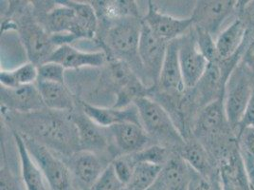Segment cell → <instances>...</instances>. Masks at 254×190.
<instances>
[{"instance_id": "484cf974", "label": "cell", "mask_w": 254, "mask_h": 190, "mask_svg": "<svg viewBox=\"0 0 254 190\" xmlns=\"http://www.w3.org/2000/svg\"><path fill=\"white\" fill-rule=\"evenodd\" d=\"M173 154H175V152L170 150L169 148L153 144L147 148L130 155L136 164L150 163L158 166H164Z\"/></svg>"}, {"instance_id": "d590c367", "label": "cell", "mask_w": 254, "mask_h": 190, "mask_svg": "<svg viewBox=\"0 0 254 190\" xmlns=\"http://www.w3.org/2000/svg\"><path fill=\"white\" fill-rule=\"evenodd\" d=\"M248 174V179H249V185H250V190H254V168L247 170Z\"/></svg>"}, {"instance_id": "ba28073f", "label": "cell", "mask_w": 254, "mask_h": 190, "mask_svg": "<svg viewBox=\"0 0 254 190\" xmlns=\"http://www.w3.org/2000/svg\"><path fill=\"white\" fill-rule=\"evenodd\" d=\"M71 116L77 127L81 150L93 152L112 162L114 156L108 128L96 124L82 110L79 112L74 110Z\"/></svg>"}, {"instance_id": "277c9868", "label": "cell", "mask_w": 254, "mask_h": 190, "mask_svg": "<svg viewBox=\"0 0 254 190\" xmlns=\"http://www.w3.org/2000/svg\"><path fill=\"white\" fill-rule=\"evenodd\" d=\"M25 11L26 6L19 8L17 22L7 21L3 28L8 26L10 30L14 29L18 32L30 62L39 66L49 60L58 46L54 42L53 35L46 31L40 22L31 15L28 10Z\"/></svg>"}, {"instance_id": "f546056e", "label": "cell", "mask_w": 254, "mask_h": 190, "mask_svg": "<svg viewBox=\"0 0 254 190\" xmlns=\"http://www.w3.org/2000/svg\"><path fill=\"white\" fill-rule=\"evenodd\" d=\"M37 71H38V80L65 84V81H64L65 69L60 64L48 61L37 66Z\"/></svg>"}, {"instance_id": "4fadbf2b", "label": "cell", "mask_w": 254, "mask_h": 190, "mask_svg": "<svg viewBox=\"0 0 254 190\" xmlns=\"http://www.w3.org/2000/svg\"><path fill=\"white\" fill-rule=\"evenodd\" d=\"M108 130L114 159L121 155L136 153L154 144L140 124L121 123L108 127Z\"/></svg>"}, {"instance_id": "d6a6232c", "label": "cell", "mask_w": 254, "mask_h": 190, "mask_svg": "<svg viewBox=\"0 0 254 190\" xmlns=\"http://www.w3.org/2000/svg\"><path fill=\"white\" fill-rule=\"evenodd\" d=\"M234 15L243 23L247 32H254V0L237 1Z\"/></svg>"}, {"instance_id": "e0dca14e", "label": "cell", "mask_w": 254, "mask_h": 190, "mask_svg": "<svg viewBox=\"0 0 254 190\" xmlns=\"http://www.w3.org/2000/svg\"><path fill=\"white\" fill-rule=\"evenodd\" d=\"M48 61L60 64L64 69H80L83 67L98 68L107 62V55L104 51L82 52L70 44H64L57 47Z\"/></svg>"}, {"instance_id": "8992f818", "label": "cell", "mask_w": 254, "mask_h": 190, "mask_svg": "<svg viewBox=\"0 0 254 190\" xmlns=\"http://www.w3.org/2000/svg\"><path fill=\"white\" fill-rule=\"evenodd\" d=\"M254 88V74L242 64H238L229 78L224 98L228 121L236 134Z\"/></svg>"}, {"instance_id": "ffe728a7", "label": "cell", "mask_w": 254, "mask_h": 190, "mask_svg": "<svg viewBox=\"0 0 254 190\" xmlns=\"http://www.w3.org/2000/svg\"><path fill=\"white\" fill-rule=\"evenodd\" d=\"M35 84L47 109L65 113L74 111V97L65 84L41 80Z\"/></svg>"}, {"instance_id": "5b68a950", "label": "cell", "mask_w": 254, "mask_h": 190, "mask_svg": "<svg viewBox=\"0 0 254 190\" xmlns=\"http://www.w3.org/2000/svg\"><path fill=\"white\" fill-rule=\"evenodd\" d=\"M20 135L32 158L41 169L50 190H75L70 170L63 157L32 138Z\"/></svg>"}, {"instance_id": "d4e9b609", "label": "cell", "mask_w": 254, "mask_h": 190, "mask_svg": "<svg viewBox=\"0 0 254 190\" xmlns=\"http://www.w3.org/2000/svg\"><path fill=\"white\" fill-rule=\"evenodd\" d=\"M162 167L150 163H138L127 188L130 190H148L159 178Z\"/></svg>"}, {"instance_id": "7c38bea8", "label": "cell", "mask_w": 254, "mask_h": 190, "mask_svg": "<svg viewBox=\"0 0 254 190\" xmlns=\"http://www.w3.org/2000/svg\"><path fill=\"white\" fill-rule=\"evenodd\" d=\"M236 2L234 0L197 1L191 13L192 27L211 33H218L224 22L234 14Z\"/></svg>"}, {"instance_id": "f1b7e54d", "label": "cell", "mask_w": 254, "mask_h": 190, "mask_svg": "<svg viewBox=\"0 0 254 190\" xmlns=\"http://www.w3.org/2000/svg\"><path fill=\"white\" fill-rule=\"evenodd\" d=\"M189 190H223L220 172L212 176H204L192 169Z\"/></svg>"}, {"instance_id": "d6986e66", "label": "cell", "mask_w": 254, "mask_h": 190, "mask_svg": "<svg viewBox=\"0 0 254 190\" xmlns=\"http://www.w3.org/2000/svg\"><path fill=\"white\" fill-rule=\"evenodd\" d=\"M191 169L204 176H212L219 173L217 165L213 162L208 150L194 137L185 140L184 145L177 152Z\"/></svg>"}, {"instance_id": "9c48e42d", "label": "cell", "mask_w": 254, "mask_h": 190, "mask_svg": "<svg viewBox=\"0 0 254 190\" xmlns=\"http://www.w3.org/2000/svg\"><path fill=\"white\" fill-rule=\"evenodd\" d=\"M63 159L70 170L75 190H88L111 163L109 159L86 150Z\"/></svg>"}, {"instance_id": "83f0119b", "label": "cell", "mask_w": 254, "mask_h": 190, "mask_svg": "<svg viewBox=\"0 0 254 190\" xmlns=\"http://www.w3.org/2000/svg\"><path fill=\"white\" fill-rule=\"evenodd\" d=\"M111 165L116 173L117 177L127 188L134 173L136 163L130 154L118 156L111 162Z\"/></svg>"}, {"instance_id": "4dcf8cb0", "label": "cell", "mask_w": 254, "mask_h": 190, "mask_svg": "<svg viewBox=\"0 0 254 190\" xmlns=\"http://www.w3.org/2000/svg\"><path fill=\"white\" fill-rule=\"evenodd\" d=\"M124 188L126 187L117 177L114 169L110 163L101 176L96 180L95 183L86 190H121Z\"/></svg>"}, {"instance_id": "836d02e7", "label": "cell", "mask_w": 254, "mask_h": 190, "mask_svg": "<svg viewBox=\"0 0 254 190\" xmlns=\"http://www.w3.org/2000/svg\"><path fill=\"white\" fill-rule=\"evenodd\" d=\"M240 63L254 74V32H247V44Z\"/></svg>"}, {"instance_id": "1f68e13d", "label": "cell", "mask_w": 254, "mask_h": 190, "mask_svg": "<svg viewBox=\"0 0 254 190\" xmlns=\"http://www.w3.org/2000/svg\"><path fill=\"white\" fill-rule=\"evenodd\" d=\"M195 32L196 42L199 48V51L208 60V62H213L217 60L216 54V47H215V40L211 33L205 32L203 30L193 28Z\"/></svg>"}, {"instance_id": "ac0fdd59", "label": "cell", "mask_w": 254, "mask_h": 190, "mask_svg": "<svg viewBox=\"0 0 254 190\" xmlns=\"http://www.w3.org/2000/svg\"><path fill=\"white\" fill-rule=\"evenodd\" d=\"M82 111L86 116L89 117L96 124L101 127H112L117 124L133 122L140 124L138 108L134 104L124 108H106L100 106H93L87 103H81ZM141 125V124H140Z\"/></svg>"}, {"instance_id": "7402d4cb", "label": "cell", "mask_w": 254, "mask_h": 190, "mask_svg": "<svg viewBox=\"0 0 254 190\" xmlns=\"http://www.w3.org/2000/svg\"><path fill=\"white\" fill-rule=\"evenodd\" d=\"M192 169L175 153L162 167L159 180L169 190H189Z\"/></svg>"}, {"instance_id": "8fae6325", "label": "cell", "mask_w": 254, "mask_h": 190, "mask_svg": "<svg viewBox=\"0 0 254 190\" xmlns=\"http://www.w3.org/2000/svg\"><path fill=\"white\" fill-rule=\"evenodd\" d=\"M178 41L181 74L186 90H188L199 82L209 62L199 51L193 27Z\"/></svg>"}, {"instance_id": "7a4b0ae2", "label": "cell", "mask_w": 254, "mask_h": 190, "mask_svg": "<svg viewBox=\"0 0 254 190\" xmlns=\"http://www.w3.org/2000/svg\"><path fill=\"white\" fill-rule=\"evenodd\" d=\"M103 24L106 27L99 43L107 58H116L128 64L144 84L142 67L138 57L142 19L130 16L103 22Z\"/></svg>"}, {"instance_id": "cb8c5ba5", "label": "cell", "mask_w": 254, "mask_h": 190, "mask_svg": "<svg viewBox=\"0 0 254 190\" xmlns=\"http://www.w3.org/2000/svg\"><path fill=\"white\" fill-rule=\"evenodd\" d=\"M37 80V66L32 62L22 64L17 68L10 71L1 70L0 74L1 86L7 88H16L25 85L35 84Z\"/></svg>"}, {"instance_id": "4316f807", "label": "cell", "mask_w": 254, "mask_h": 190, "mask_svg": "<svg viewBox=\"0 0 254 190\" xmlns=\"http://www.w3.org/2000/svg\"><path fill=\"white\" fill-rule=\"evenodd\" d=\"M239 153L246 170L254 168V127H245L237 133Z\"/></svg>"}, {"instance_id": "44dd1931", "label": "cell", "mask_w": 254, "mask_h": 190, "mask_svg": "<svg viewBox=\"0 0 254 190\" xmlns=\"http://www.w3.org/2000/svg\"><path fill=\"white\" fill-rule=\"evenodd\" d=\"M13 137L19 155L22 181L25 190H50L41 169L32 158L21 135L13 131Z\"/></svg>"}, {"instance_id": "30bf717a", "label": "cell", "mask_w": 254, "mask_h": 190, "mask_svg": "<svg viewBox=\"0 0 254 190\" xmlns=\"http://www.w3.org/2000/svg\"><path fill=\"white\" fill-rule=\"evenodd\" d=\"M40 24L52 35L69 34L76 39H90L85 32L77 12L69 1H58L48 9Z\"/></svg>"}, {"instance_id": "2e32d148", "label": "cell", "mask_w": 254, "mask_h": 190, "mask_svg": "<svg viewBox=\"0 0 254 190\" xmlns=\"http://www.w3.org/2000/svg\"><path fill=\"white\" fill-rule=\"evenodd\" d=\"M154 89L160 94L169 96H180L186 91L180 69L179 41L168 44L165 59L159 74V82Z\"/></svg>"}, {"instance_id": "603a6c76", "label": "cell", "mask_w": 254, "mask_h": 190, "mask_svg": "<svg viewBox=\"0 0 254 190\" xmlns=\"http://www.w3.org/2000/svg\"><path fill=\"white\" fill-rule=\"evenodd\" d=\"M246 35L247 30L243 23L235 18L215 39L217 60H227L239 53L246 42Z\"/></svg>"}, {"instance_id": "3957f363", "label": "cell", "mask_w": 254, "mask_h": 190, "mask_svg": "<svg viewBox=\"0 0 254 190\" xmlns=\"http://www.w3.org/2000/svg\"><path fill=\"white\" fill-rule=\"evenodd\" d=\"M134 105L138 108L140 124L152 142L155 141V144L177 153L184 145L185 140L169 112L148 96L138 98Z\"/></svg>"}, {"instance_id": "8d00e7d4", "label": "cell", "mask_w": 254, "mask_h": 190, "mask_svg": "<svg viewBox=\"0 0 254 190\" xmlns=\"http://www.w3.org/2000/svg\"><path fill=\"white\" fill-rule=\"evenodd\" d=\"M129 190V189H128V188H124V189H123V190Z\"/></svg>"}, {"instance_id": "5bb4252c", "label": "cell", "mask_w": 254, "mask_h": 190, "mask_svg": "<svg viewBox=\"0 0 254 190\" xmlns=\"http://www.w3.org/2000/svg\"><path fill=\"white\" fill-rule=\"evenodd\" d=\"M1 110L14 113H32L47 109L36 84L25 85L16 88L1 86Z\"/></svg>"}, {"instance_id": "9a60e30c", "label": "cell", "mask_w": 254, "mask_h": 190, "mask_svg": "<svg viewBox=\"0 0 254 190\" xmlns=\"http://www.w3.org/2000/svg\"><path fill=\"white\" fill-rule=\"evenodd\" d=\"M148 11L142 18L143 23L160 39L171 42L177 40L190 31L191 18H177L162 13L153 2H148Z\"/></svg>"}, {"instance_id": "52a82bcc", "label": "cell", "mask_w": 254, "mask_h": 190, "mask_svg": "<svg viewBox=\"0 0 254 190\" xmlns=\"http://www.w3.org/2000/svg\"><path fill=\"white\" fill-rule=\"evenodd\" d=\"M169 42L154 34L142 21L138 46V57L142 67L144 85L148 88L156 87L165 59Z\"/></svg>"}, {"instance_id": "e575fe53", "label": "cell", "mask_w": 254, "mask_h": 190, "mask_svg": "<svg viewBox=\"0 0 254 190\" xmlns=\"http://www.w3.org/2000/svg\"><path fill=\"white\" fill-rule=\"evenodd\" d=\"M254 127V88L248 106L246 108V112L244 114L243 119H242L241 123L239 124L237 133H238V131L242 130L245 127Z\"/></svg>"}, {"instance_id": "6da1fadb", "label": "cell", "mask_w": 254, "mask_h": 190, "mask_svg": "<svg viewBox=\"0 0 254 190\" xmlns=\"http://www.w3.org/2000/svg\"><path fill=\"white\" fill-rule=\"evenodd\" d=\"M10 125L22 135L32 138L56 154L65 158L81 150L78 131L71 113L49 109L32 113L2 110Z\"/></svg>"}]
</instances>
